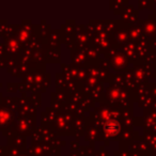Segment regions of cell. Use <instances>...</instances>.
<instances>
[{
    "mask_svg": "<svg viewBox=\"0 0 156 156\" xmlns=\"http://www.w3.org/2000/svg\"><path fill=\"white\" fill-rule=\"evenodd\" d=\"M119 129H120L119 124H118L117 122H113V121L107 122L106 125H105V132H106L108 135H115V134H118Z\"/></svg>",
    "mask_w": 156,
    "mask_h": 156,
    "instance_id": "cell-1",
    "label": "cell"
}]
</instances>
